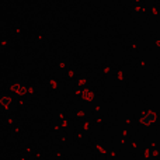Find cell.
Instances as JSON below:
<instances>
[{
	"label": "cell",
	"instance_id": "6da1fadb",
	"mask_svg": "<svg viewBox=\"0 0 160 160\" xmlns=\"http://www.w3.org/2000/svg\"><path fill=\"white\" fill-rule=\"evenodd\" d=\"M155 118L156 117L153 115V112H145L143 115H142V118H141V122L143 125H150L153 121H155Z\"/></svg>",
	"mask_w": 160,
	"mask_h": 160
}]
</instances>
